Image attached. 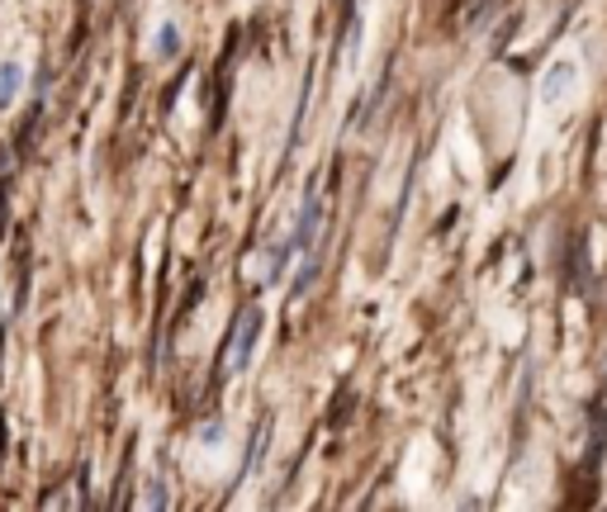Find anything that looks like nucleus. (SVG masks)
I'll list each match as a JSON object with an SVG mask.
<instances>
[{
	"instance_id": "obj_1",
	"label": "nucleus",
	"mask_w": 607,
	"mask_h": 512,
	"mask_svg": "<svg viewBox=\"0 0 607 512\" xmlns=\"http://www.w3.org/2000/svg\"><path fill=\"white\" fill-rule=\"evenodd\" d=\"M262 309H242L238 313V323H233V333H228V347H224V375H242L252 361V347H256V337H262Z\"/></svg>"
},
{
	"instance_id": "obj_2",
	"label": "nucleus",
	"mask_w": 607,
	"mask_h": 512,
	"mask_svg": "<svg viewBox=\"0 0 607 512\" xmlns=\"http://www.w3.org/2000/svg\"><path fill=\"white\" fill-rule=\"evenodd\" d=\"M313 228H318V199H309V205H304V213H299V247H309L313 242Z\"/></svg>"
},
{
	"instance_id": "obj_4",
	"label": "nucleus",
	"mask_w": 607,
	"mask_h": 512,
	"mask_svg": "<svg viewBox=\"0 0 607 512\" xmlns=\"http://www.w3.org/2000/svg\"><path fill=\"white\" fill-rule=\"evenodd\" d=\"M176 43H181V38H176V28H167V34H162V43H157V48H162V53H176Z\"/></svg>"
},
{
	"instance_id": "obj_3",
	"label": "nucleus",
	"mask_w": 607,
	"mask_h": 512,
	"mask_svg": "<svg viewBox=\"0 0 607 512\" xmlns=\"http://www.w3.org/2000/svg\"><path fill=\"white\" fill-rule=\"evenodd\" d=\"M20 91V67H0V100H10Z\"/></svg>"
}]
</instances>
